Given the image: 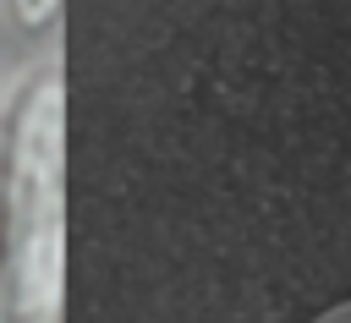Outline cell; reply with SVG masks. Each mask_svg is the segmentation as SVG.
I'll return each instance as SVG.
<instances>
[{
    "label": "cell",
    "mask_w": 351,
    "mask_h": 323,
    "mask_svg": "<svg viewBox=\"0 0 351 323\" xmlns=\"http://www.w3.org/2000/svg\"><path fill=\"white\" fill-rule=\"evenodd\" d=\"M11 11H16L22 27H49L55 11H60V0H11Z\"/></svg>",
    "instance_id": "7a4b0ae2"
},
{
    "label": "cell",
    "mask_w": 351,
    "mask_h": 323,
    "mask_svg": "<svg viewBox=\"0 0 351 323\" xmlns=\"http://www.w3.org/2000/svg\"><path fill=\"white\" fill-rule=\"evenodd\" d=\"M66 290V99L44 71L22 99L0 175V323H60Z\"/></svg>",
    "instance_id": "6da1fadb"
},
{
    "label": "cell",
    "mask_w": 351,
    "mask_h": 323,
    "mask_svg": "<svg viewBox=\"0 0 351 323\" xmlns=\"http://www.w3.org/2000/svg\"><path fill=\"white\" fill-rule=\"evenodd\" d=\"M307 323H351V296L346 301H335V307H324L318 318H307Z\"/></svg>",
    "instance_id": "3957f363"
}]
</instances>
